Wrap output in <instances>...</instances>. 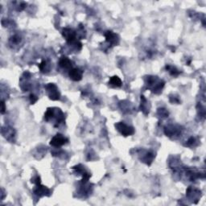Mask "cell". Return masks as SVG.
Returning <instances> with one entry per match:
<instances>
[{"mask_svg": "<svg viewBox=\"0 0 206 206\" xmlns=\"http://www.w3.org/2000/svg\"><path fill=\"white\" fill-rule=\"evenodd\" d=\"M115 127L124 136L131 135H133L135 133V130H134L133 127H130V126L127 125V124H125L124 123H122V122L115 124Z\"/></svg>", "mask_w": 206, "mask_h": 206, "instance_id": "obj_1", "label": "cell"}, {"mask_svg": "<svg viewBox=\"0 0 206 206\" xmlns=\"http://www.w3.org/2000/svg\"><path fill=\"white\" fill-rule=\"evenodd\" d=\"M46 89H47L48 97L50 99L54 101L60 99V92H59L57 86L55 84H48V86H46Z\"/></svg>", "mask_w": 206, "mask_h": 206, "instance_id": "obj_2", "label": "cell"}, {"mask_svg": "<svg viewBox=\"0 0 206 206\" xmlns=\"http://www.w3.org/2000/svg\"><path fill=\"white\" fill-rule=\"evenodd\" d=\"M67 142H68V139L64 137L60 134H57L51 139L50 145L54 147H60L65 145Z\"/></svg>", "mask_w": 206, "mask_h": 206, "instance_id": "obj_3", "label": "cell"}, {"mask_svg": "<svg viewBox=\"0 0 206 206\" xmlns=\"http://www.w3.org/2000/svg\"><path fill=\"white\" fill-rule=\"evenodd\" d=\"M63 36L69 44H73L76 41V32L70 28H65L63 30Z\"/></svg>", "mask_w": 206, "mask_h": 206, "instance_id": "obj_4", "label": "cell"}, {"mask_svg": "<svg viewBox=\"0 0 206 206\" xmlns=\"http://www.w3.org/2000/svg\"><path fill=\"white\" fill-rule=\"evenodd\" d=\"M105 36H106V41L109 42L112 45H117V44H119V35H117V34L114 33L113 31H106V33L105 34Z\"/></svg>", "mask_w": 206, "mask_h": 206, "instance_id": "obj_5", "label": "cell"}, {"mask_svg": "<svg viewBox=\"0 0 206 206\" xmlns=\"http://www.w3.org/2000/svg\"><path fill=\"white\" fill-rule=\"evenodd\" d=\"M82 76H83V72L79 69H71L69 72V77L73 81H79L82 79Z\"/></svg>", "mask_w": 206, "mask_h": 206, "instance_id": "obj_6", "label": "cell"}, {"mask_svg": "<svg viewBox=\"0 0 206 206\" xmlns=\"http://www.w3.org/2000/svg\"><path fill=\"white\" fill-rule=\"evenodd\" d=\"M49 192L50 191H49L48 188H47L44 187V186L40 185V183L36 184V188L35 189L34 192H35V194H37L38 196H44V195H47V193H49Z\"/></svg>", "mask_w": 206, "mask_h": 206, "instance_id": "obj_7", "label": "cell"}, {"mask_svg": "<svg viewBox=\"0 0 206 206\" xmlns=\"http://www.w3.org/2000/svg\"><path fill=\"white\" fill-rule=\"evenodd\" d=\"M59 65L63 69H70L72 67V61L68 57H62L59 61Z\"/></svg>", "mask_w": 206, "mask_h": 206, "instance_id": "obj_8", "label": "cell"}, {"mask_svg": "<svg viewBox=\"0 0 206 206\" xmlns=\"http://www.w3.org/2000/svg\"><path fill=\"white\" fill-rule=\"evenodd\" d=\"M109 84H110L112 87H121L123 82H122V81H121V79L119 77L114 76V77H112L111 79H110Z\"/></svg>", "mask_w": 206, "mask_h": 206, "instance_id": "obj_9", "label": "cell"}, {"mask_svg": "<svg viewBox=\"0 0 206 206\" xmlns=\"http://www.w3.org/2000/svg\"><path fill=\"white\" fill-rule=\"evenodd\" d=\"M2 131H6V133L5 132H2V134L3 135V136H4L6 139H7L8 140H10V137L12 138L13 136H14V131H13V129H11V128H7V129H4V128H2Z\"/></svg>", "mask_w": 206, "mask_h": 206, "instance_id": "obj_10", "label": "cell"}, {"mask_svg": "<svg viewBox=\"0 0 206 206\" xmlns=\"http://www.w3.org/2000/svg\"><path fill=\"white\" fill-rule=\"evenodd\" d=\"M166 69L169 71V73H171V75L177 76L180 74V71L177 70L175 67L171 66V65H167Z\"/></svg>", "mask_w": 206, "mask_h": 206, "instance_id": "obj_11", "label": "cell"}, {"mask_svg": "<svg viewBox=\"0 0 206 206\" xmlns=\"http://www.w3.org/2000/svg\"><path fill=\"white\" fill-rule=\"evenodd\" d=\"M20 40H21V38L19 37V35H13L12 37L10 38V41L11 42V44H19V42H20Z\"/></svg>", "mask_w": 206, "mask_h": 206, "instance_id": "obj_12", "label": "cell"}, {"mask_svg": "<svg viewBox=\"0 0 206 206\" xmlns=\"http://www.w3.org/2000/svg\"><path fill=\"white\" fill-rule=\"evenodd\" d=\"M47 66H48V65H47V62H46L45 60H42V62L39 65L40 69L42 72H45L44 70H47Z\"/></svg>", "mask_w": 206, "mask_h": 206, "instance_id": "obj_13", "label": "cell"}, {"mask_svg": "<svg viewBox=\"0 0 206 206\" xmlns=\"http://www.w3.org/2000/svg\"><path fill=\"white\" fill-rule=\"evenodd\" d=\"M30 99H31V104H34V103L38 100V98H36L35 95H33V94H31V96H30Z\"/></svg>", "mask_w": 206, "mask_h": 206, "instance_id": "obj_14", "label": "cell"}, {"mask_svg": "<svg viewBox=\"0 0 206 206\" xmlns=\"http://www.w3.org/2000/svg\"><path fill=\"white\" fill-rule=\"evenodd\" d=\"M5 110H6V108H5L4 102H2V111H1V112H2V114H3V113H4Z\"/></svg>", "mask_w": 206, "mask_h": 206, "instance_id": "obj_15", "label": "cell"}]
</instances>
